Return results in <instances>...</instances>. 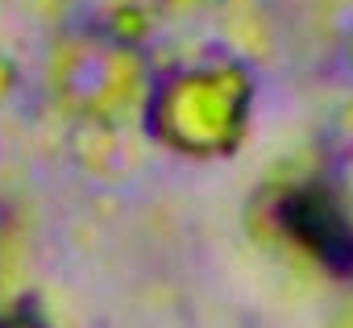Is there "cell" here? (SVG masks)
Here are the masks:
<instances>
[{"label": "cell", "mask_w": 353, "mask_h": 328, "mask_svg": "<svg viewBox=\"0 0 353 328\" xmlns=\"http://www.w3.org/2000/svg\"><path fill=\"white\" fill-rule=\"evenodd\" d=\"M283 225L303 241L312 245L328 270L336 274H353V229L345 225V216L336 212V204L320 192H299L283 204Z\"/></svg>", "instance_id": "cell-1"}]
</instances>
